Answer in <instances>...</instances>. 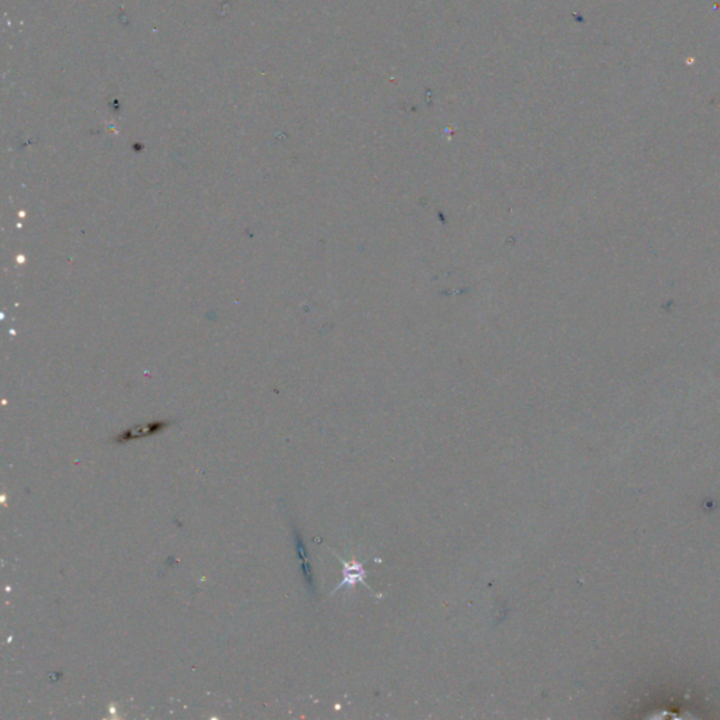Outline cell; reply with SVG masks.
Masks as SVG:
<instances>
[{"label":"cell","mask_w":720,"mask_h":720,"mask_svg":"<svg viewBox=\"0 0 720 720\" xmlns=\"http://www.w3.org/2000/svg\"><path fill=\"white\" fill-rule=\"evenodd\" d=\"M169 425H171V422H167V421H159V422H149V423H144V425H137V427L129 428V430H127L125 432H123L120 436H117V438L114 439V442L124 443V442H129V441L140 439V438H147V436L155 435V434L163 431L165 428H168Z\"/></svg>","instance_id":"obj_2"},{"label":"cell","mask_w":720,"mask_h":720,"mask_svg":"<svg viewBox=\"0 0 720 720\" xmlns=\"http://www.w3.org/2000/svg\"><path fill=\"white\" fill-rule=\"evenodd\" d=\"M296 543H297V550H299V554L300 558L303 560V566H304V573H306V578L310 584V586H313V577H311V571L308 570V563H307V559H306V549H304V544L301 542V538L299 536V533L296 532Z\"/></svg>","instance_id":"obj_3"},{"label":"cell","mask_w":720,"mask_h":720,"mask_svg":"<svg viewBox=\"0 0 720 720\" xmlns=\"http://www.w3.org/2000/svg\"><path fill=\"white\" fill-rule=\"evenodd\" d=\"M335 554V558L341 562L342 564V580L341 582L334 588L331 595H334L335 593H338L339 590H342V588H353L356 584H362L363 586H366L368 590L377 598H380V595L372 590V586L368 584L366 581V577H368V570L365 567L363 563H359L356 559L348 562L345 559H342L341 555H338L335 551H332Z\"/></svg>","instance_id":"obj_1"}]
</instances>
